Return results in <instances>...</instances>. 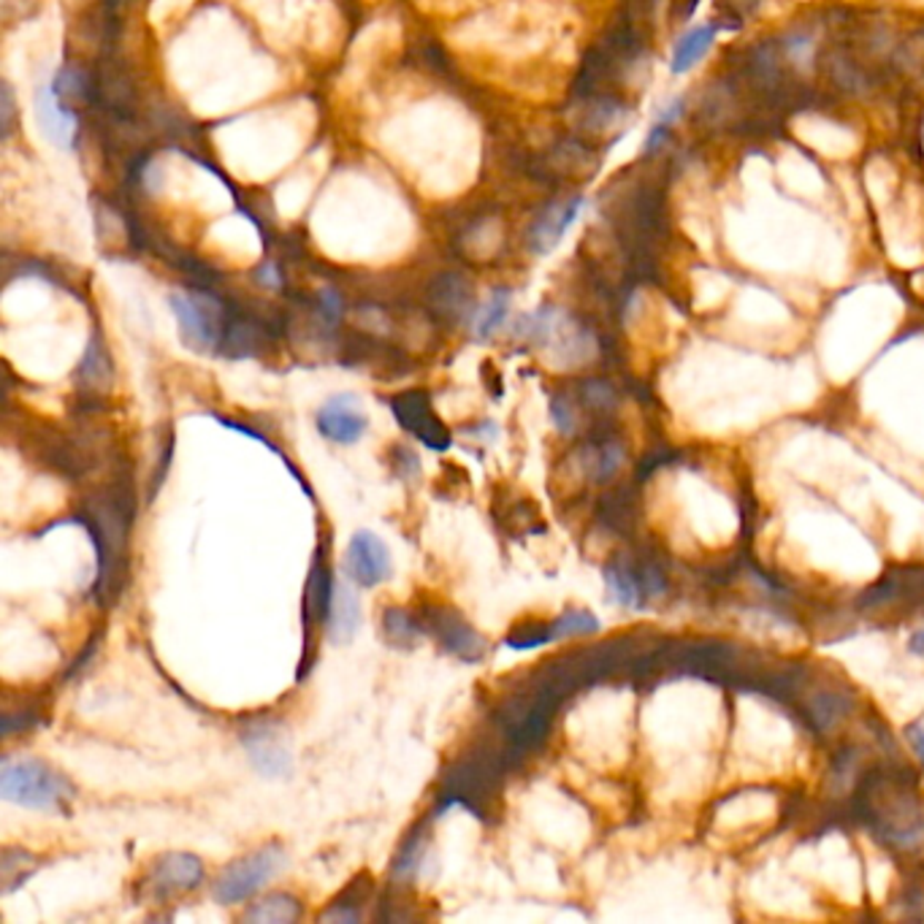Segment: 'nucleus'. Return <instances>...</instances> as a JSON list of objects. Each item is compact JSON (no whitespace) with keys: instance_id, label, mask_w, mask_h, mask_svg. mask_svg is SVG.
I'll return each instance as SVG.
<instances>
[{"instance_id":"f257e3e1","label":"nucleus","mask_w":924,"mask_h":924,"mask_svg":"<svg viewBox=\"0 0 924 924\" xmlns=\"http://www.w3.org/2000/svg\"><path fill=\"white\" fill-rule=\"evenodd\" d=\"M109 480L87 491L82 505L68 518V524L85 526L96 545L98 573L92 583V597L101 607L115 605L128 583L130 529L136 520L133 467L122 453L109 458Z\"/></svg>"},{"instance_id":"f03ea898","label":"nucleus","mask_w":924,"mask_h":924,"mask_svg":"<svg viewBox=\"0 0 924 924\" xmlns=\"http://www.w3.org/2000/svg\"><path fill=\"white\" fill-rule=\"evenodd\" d=\"M857 816L871 827L876 841L897 854H911L924 843V805L920 778L901 759L892 767L865 773L854 789Z\"/></svg>"},{"instance_id":"7ed1b4c3","label":"nucleus","mask_w":924,"mask_h":924,"mask_svg":"<svg viewBox=\"0 0 924 924\" xmlns=\"http://www.w3.org/2000/svg\"><path fill=\"white\" fill-rule=\"evenodd\" d=\"M510 759H507L505 743L480 741L477 746L467 748L450 762L443 771L437 786V805H434V816H445L453 808H461L475 818L496 816V803H499L501 784H505V773H510Z\"/></svg>"},{"instance_id":"20e7f679","label":"nucleus","mask_w":924,"mask_h":924,"mask_svg":"<svg viewBox=\"0 0 924 924\" xmlns=\"http://www.w3.org/2000/svg\"><path fill=\"white\" fill-rule=\"evenodd\" d=\"M0 792L9 803L33 811H66L77 797V786L63 773L39 759H3Z\"/></svg>"},{"instance_id":"39448f33","label":"nucleus","mask_w":924,"mask_h":924,"mask_svg":"<svg viewBox=\"0 0 924 924\" xmlns=\"http://www.w3.org/2000/svg\"><path fill=\"white\" fill-rule=\"evenodd\" d=\"M415 613H418L424 635L431 637L453 659L464 662V665H480L488 656L486 635H480L458 607L429 599V603L415 607Z\"/></svg>"},{"instance_id":"423d86ee","label":"nucleus","mask_w":924,"mask_h":924,"mask_svg":"<svg viewBox=\"0 0 924 924\" xmlns=\"http://www.w3.org/2000/svg\"><path fill=\"white\" fill-rule=\"evenodd\" d=\"M334 588L337 583L331 578V564H328V537L320 539L318 548H315L312 564H309L307 583H304V603H301V624H304V654H301V667L296 678H304L315 665V656H318V635L320 629H326L328 616H331L334 605Z\"/></svg>"},{"instance_id":"0eeeda50","label":"nucleus","mask_w":924,"mask_h":924,"mask_svg":"<svg viewBox=\"0 0 924 924\" xmlns=\"http://www.w3.org/2000/svg\"><path fill=\"white\" fill-rule=\"evenodd\" d=\"M285 854L277 843H266V846L256 848L252 854L231 862L222 867V873L215 882V901L222 905H237L250 901L252 895L275 876L282 867Z\"/></svg>"},{"instance_id":"6e6552de","label":"nucleus","mask_w":924,"mask_h":924,"mask_svg":"<svg viewBox=\"0 0 924 924\" xmlns=\"http://www.w3.org/2000/svg\"><path fill=\"white\" fill-rule=\"evenodd\" d=\"M203 878H207V867H203V862L198 860L196 854H160L150 865L147 876L136 886V895H139L141 901L166 903L171 901V897L188 895V892L198 890V886L203 884Z\"/></svg>"},{"instance_id":"1a4fd4ad","label":"nucleus","mask_w":924,"mask_h":924,"mask_svg":"<svg viewBox=\"0 0 924 924\" xmlns=\"http://www.w3.org/2000/svg\"><path fill=\"white\" fill-rule=\"evenodd\" d=\"M924 605V567H895L860 597L862 613H916Z\"/></svg>"},{"instance_id":"9d476101","label":"nucleus","mask_w":924,"mask_h":924,"mask_svg":"<svg viewBox=\"0 0 924 924\" xmlns=\"http://www.w3.org/2000/svg\"><path fill=\"white\" fill-rule=\"evenodd\" d=\"M388 407L396 424L413 434L418 443H424L426 448L448 450L453 445V434L431 409V396L426 390H405V394L394 396Z\"/></svg>"},{"instance_id":"9b49d317","label":"nucleus","mask_w":924,"mask_h":924,"mask_svg":"<svg viewBox=\"0 0 924 924\" xmlns=\"http://www.w3.org/2000/svg\"><path fill=\"white\" fill-rule=\"evenodd\" d=\"M171 309L177 315L182 342L196 352L215 350L220 342V309L203 294H173Z\"/></svg>"},{"instance_id":"f8f14e48","label":"nucleus","mask_w":924,"mask_h":924,"mask_svg":"<svg viewBox=\"0 0 924 924\" xmlns=\"http://www.w3.org/2000/svg\"><path fill=\"white\" fill-rule=\"evenodd\" d=\"M390 573H394V564H390L386 543L375 531H356L345 554L347 578L361 588H375L386 583Z\"/></svg>"},{"instance_id":"ddd939ff","label":"nucleus","mask_w":924,"mask_h":924,"mask_svg":"<svg viewBox=\"0 0 924 924\" xmlns=\"http://www.w3.org/2000/svg\"><path fill=\"white\" fill-rule=\"evenodd\" d=\"M241 743H245L252 765L264 775H269V778L290 771V754L282 743L280 724L269 722V718H258V722L247 724L241 729Z\"/></svg>"},{"instance_id":"4468645a","label":"nucleus","mask_w":924,"mask_h":924,"mask_svg":"<svg viewBox=\"0 0 924 924\" xmlns=\"http://www.w3.org/2000/svg\"><path fill=\"white\" fill-rule=\"evenodd\" d=\"M369 429L361 405L352 394H337L318 409V431L334 445H356Z\"/></svg>"},{"instance_id":"2eb2a0df","label":"nucleus","mask_w":924,"mask_h":924,"mask_svg":"<svg viewBox=\"0 0 924 924\" xmlns=\"http://www.w3.org/2000/svg\"><path fill=\"white\" fill-rule=\"evenodd\" d=\"M33 109H36V120H39L43 139H47L52 147H58V150H71L73 139H77L79 122H77V115L68 111L63 103H60L54 79L52 82L39 85V90H36V96H33Z\"/></svg>"},{"instance_id":"dca6fc26","label":"nucleus","mask_w":924,"mask_h":924,"mask_svg":"<svg viewBox=\"0 0 924 924\" xmlns=\"http://www.w3.org/2000/svg\"><path fill=\"white\" fill-rule=\"evenodd\" d=\"M583 198H567V201H556L545 209L543 215L537 217V222L531 226L529 234V247L535 256H548L550 250H556V245L564 239V234L569 231L575 220H578L583 209Z\"/></svg>"},{"instance_id":"f3484780","label":"nucleus","mask_w":924,"mask_h":924,"mask_svg":"<svg viewBox=\"0 0 924 924\" xmlns=\"http://www.w3.org/2000/svg\"><path fill=\"white\" fill-rule=\"evenodd\" d=\"M431 822H437V816L429 814L424 822H418L413 827V833L407 835L405 843L396 852L394 865H390V878H394V886H409L418 878L420 867L426 862V852H429V827Z\"/></svg>"},{"instance_id":"a211bd4d","label":"nucleus","mask_w":924,"mask_h":924,"mask_svg":"<svg viewBox=\"0 0 924 924\" xmlns=\"http://www.w3.org/2000/svg\"><path fill=\"white\" fill-rule=\"evenodd\" d=\"M605 583H607V592H610L613 603L632 607V610H640V607H645L640 573H637V556H629V554L613 556V559L605 564Z\"/></svg>"},{"instance_id":"6ab92c4d","label":"nucleus","mask_w":924,"mask_h":924,"mask_svg":"<svg viewBox=\"0 0 924 924\" xmlns=\"http://www.w3.org/2000/svg\"><path fill=\"white\" fill-rule=\"evenodd\" d=\"M304 914L301 901L290 892H269V895L258 897L256 903L247 905L241 914V922L247 924H294L299 922Z\"/></svg>"},{"instance_id":"aec40b11","label":"nucleus","mask_w":924,"mask_h":924,"mask_svg":"<svg viewBox=\"0 0 924 924\" xmlns=\"http://www.w3.org/2000/svg\"><path fill=\"white\" fill-rule=\"evenodd\" d=\"M49 699L43 694H22V703L14 705L6 697L3 708V735L11 737L17 732H33L49 722Z\"/></svg>"},{"instance_id":"412c9836","label":"nucleus","mask_w":924,"mask_h":924,"mask_svg":"<svg viewBox=\"0 0 924 924\" xmlns=\"http://www.w3.org/2000/svg\"><path fill=\"white\" fill-rule=\"evenodd\" d=\"M77 380L85 396L107 394L111 388V361L98 337H92L90 345H87V352L77 371Z\"/></svg>"},{"instance_id":"4be33fe9","label":"nucleus","mask_w":924,"mask_h":924,"mask_svg":"<svg viewBox=\"0 0 924 924\" xmlns=\"http://www.w3.org/2000/svg\"><path fill=\"white\" fill-rule=\"evenodd\" d=\"M382 637L390 648L396 650H413L420 643L424 629H420L418 613L409 607H386L382 610Z\"/></svg>"},{"instance_id":"5701e85b","label":"nucleus","mask_w":924,"mask_h":924,"mask_svg":"<svg viewBox=\"0 0 924 924\" xmlns=\"http://www.w3.org/2000/svg\"><path fill=\"white\" fill-rule=\"evenodd\" d=\"M371 897V876H356L350 882V886L342 892V895H337L328 905L326 911L318 916V922H361L364 920V911L361 905Z\"/></svg>"},{"instance_id":"b1692460","label":"nucleus","mask_w":924,"mask_h":924,"mask_svg":"<svg viewBox=\"0 0 924 924\" xmlns=\"http://www.w3.org/2000/svg\"><path fill=\"white\" fill-rule=\"evenodd\" d=\"M358 622H361V610H358L356 594H352L347 586H337L334 588L331 616H328V624H326L328 637H331L337 645L352 640V635H356V629H358Z\"/></svg>"},{"instance_id":"393cba45","label":"nucleus","mask_w":924,"mask_h":924,"mask_svg":"<svg viewBox=\"0 0 924 924\" xmlns=\"http://www.w3.org/2000/svg\"><path fill=\"white\" fill-rule=\"evenodd\" d=\"M599 520L607 526L610 531H618V535H626V531L635 529V520H637V505H635V494L629 491V488H616V491L605 494L603 499H599Z\"/></svg>"},{"instance_id":"a878e982","label":"nucleus","mask_w":924,"mask_h":924,"mask_svg":"<svg viewBox=\"0 0 924 924\" xmlns=\"http://www.w3.org/2000/svg\"><path fill=\"white\" fill-rule=\"evenodd\" d=\"M716 33L718 24H703V28L688 30L673 49V63H669L673 73H686L694 63H699L705 58V52L713 47V41H716Z\"/></svg>"},{"instance_id":"bb28decb","label":"nucleus","mask_w":924,"mask_h":924,"mask_svg":"<svg viewBox=\"0 0 924 924\" xmlns=\"http://www.w3.org/2000/svg\"><path fill=\"white\" fill-rule=\"evenodd\" d=\"M41 867V860L36 854H30L28 848L6 846L3 857H0V878H3V892H14L17 886L28 882L36 871Z\"/></svg>"},{"instance_id":"cd10ccee","label":"nucleus","mask_w":924,"mask_h":924,"mask_svg":"<svg viewBox=\"0 0 924 924\" xmlns=\"http://www.w3.org/2000/svg\"><path fill=\"white\" fill-rule=\"evenodd\" d=\"M578 401L583 413L592 415L594 420H610L618 409V394L607 380H586L578 390Z\"/></svg>"},{"instance_id":"c85d7f7f","label":"nucleus","mask_w":924,"mask_h":924,"mask_svg":"<svg viewBox=\"0 0 924 924\" xmlns=\"http://www.w3.org/2000/svg\"><path fill=\"white\" fill-rule=\"evenodd\" d=\"M510 301H513V294L501 288V290H494L483 307H477L475 320H473V334L477 339H488L499 331V326L505 322L507 312H510Z\"/></svg>"},{"instance_id":"c756f323","label":"nucleus","mask_w":924,"mask_h":924,"mask_svg":"<svg viewBox=\"0 0 924 924\" xmlns=\"http://www.w3.org/2000/svg\"><path fill=\"white\" fill-rule=\"evenodd\" d=\"M550 632H554V640H573V637H588L599 632V622L594 613L583 610V607H569L550 622Z\"/></svg>"},{"instance_id":"7c9ffc66","label":"nucleus","mask_w":924,"mask_h":924,"mask_svg":"<svg viewBox=\"0 0 924 924\" xmlns=\"http://www.w3.org/2000/svg\"><path fill=\"white\" fill-rule=\"evenodd\" d=\"M548 643H554L550 622H518L505 635V645L513 650H531Z\"/></svg>"},{"instance_id":"2f4dec72","label":"nucleus","mask_w":924,"mask_h":924,"mask_svg":"<svg viewBox=\"0 0 924 924\" xmlns=\"http://www.w3.org/2000/svg\"><path fill=\"white\" fill-rule=\"evenodd\" d=\"M390 469H394L396 477L413 483L420 477V458L418 453L409 450L407 445H394L390 448Z\"/></svg>"},{"instance_id":"473e14b6","label":"nucleus","mask_w":924,"mask_h":924,"mask_svg":"<svg viewBox=\"0 0 924 924\" xmlns=\"http://www.w3.org/2000/svg\"><path fill=\"white\" fill-rule=\"evenodd\" d=\"M171 456H173V434L166 431L163 439H160V450H158V461H155V477L150 483V499H155L160 491V486L166 483V475H169V467H171Z\"/></svg>"},{"instance_id":"72a5a7b5","label":"nucleus","mask_w":924,"mask_h":924,"mask_svg":"<svg viewBox=\"0 0 924 924\" xmlns=\"http://www.w3.org/2000/svg\"><path fill=\"white\" fill-rule=\"evenodd\" d=\"M98 645H101V632H98V635H96V637H92V640L85 645V648H82V654H79V656H77V659H73V662H71V667H68V669H66V673H63V678H66V680H71V678H73V675H77V673H82V669H85L87 665H90V662H92V656H96V650H98Z\"/></svg>"},{"instance_id":"f704fd0d","label":"nucleus","mask_w":924,"mask_h":924,"mask_svg":"<svg viewBox=\"0 0 924 924\" xmlns=\"http://www.w3.org/2000/svg\"><path fill=\"white\" fill-rule=\"evenodd\" d=\"M905 741H908L911 752L916 754V759H920L924 767V724L922 722L908 724V727H905Z\"/></svg>"},{"instance_id":"c9c22d12","label":"nucleus","mask_w":924,"mask_h":924,"mask_svg":"<svg viewBox=\"0 0 924 924\" xmlns=\"http://www.w3.org/2000/svg\"><path fill=\"white\" fill-rule=\"evenodd\" d=\"M762 0H727V11L729 14H737V17H746L752 14V11L759 9Z\"/></svg>"},{"instance_id":"e433bc0d","label":"nucleus","mask_w":924,"mask_h":924,"mask_svg":"<svg viewBox=\"0 0 924 924\" xmlns=\"http://www.w3.org/2000/svg\"><path fill=\"white\" fill-rule=\"evenodd\" d=\"M258 280L269 282L271 288H277V285H280V277H277V269L271 264H266L264 271H258Z\"/></svg>"},{"instance_id":"4c0bfd02","label":"nucleus","mask_w":924,"mask_h":924,"mask_svg":"<svg viewBox=\"0 0 924 924\" xmlns=\"http://www.w3.org/2000/svg\"><path fill=\"white\" fill-rule=\"evenodd\" d=\"M908 648H911V654H916V656H924V629H920V632H916V635H914V637H911Z\"/></svg>"}]
</instances>
